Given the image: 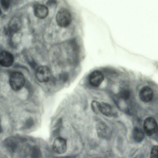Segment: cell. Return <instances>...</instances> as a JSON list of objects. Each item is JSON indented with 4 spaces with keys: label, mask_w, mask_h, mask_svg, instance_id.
<instances>
[{
    "label": "cell",
    "mask_w": 158,
    "mask_h": 158,
    "mask_svg": "<svg viewBox=\"0 0 158 158\" xmlns=\"http://www.w3.org/2000/svg\"><path fill=\"white\" fill-rule=\"evenodd\" d=\"M19 141L18 139L15 138H7L5 141V145L9 150L14 152L19 146Z\"/></svg>",
    "instance_id": "11"
},
{
    "label": "cell",
    "mask_w": 158,
    "mask_h": 158,
    "mask_svg": "<svg viewBox=\"0 0 158 158\" xmlns=\"http://www.w3.org/2000/svg\"><path fill=\"white\" fill-rule=\"evenodd\" d=\"M52 148L54 151L58 154L64 153L66 150L67 144L65 140L61 137H58L54 140Z\"/></svg>",
    "instance_id": "6"
},
{
    "label": "cell",
    "mask_w": 158,
    "mask_h": 158,
    "mask_svg": "<svg viewBox=\"0 0 158 158\" xmlns=\"http://www.w3.org/2000/svg\"><path fill=\"white\" fill-rule=\"evenodd\" d=\"M14 60L13 55L10 53L3 51L0 53V65L4 67H8L11 66Z\"/></svg>",
    "instance_id": "8"
},
{
    "label": "cell",
    "mask_w": 158,
    "mask_h": 158,
    "mask_svg": "<svg viewBox=\"0 0 158 158\" xmlns=\"http://www.w3.org/2000/svg\"><path fill=\"white\" fill-rule=\"evenodd\" d=\"M50 69L45 66L39 67L35 72V77L37 80L41 83H45L49 81L51 77Z\"/></svg>",
    "instance_id": "3"
},
{
    "label": "cell",
    "mask_w": 158,
    "mask_h": 158,
    "mask_svg": "<svg viewBox=\"0 0 158 158\" xmlns=\"http://www.w3.org/2000/svg\"><path fill=\"white\" fill-rule=\"evenodd\" d=\"M25 79L23 75L19 72H15L10 76L9 83L11 88L15 91L20 90L24 86Z\"/></svg>",
    "instance_id": "1"
},
{
    "label": "cell",
    "mask_w": 158,
    "mask_h": 158,
    "mask_svg": "<svg viewBox=\"0 0 158 158\" xmlns=\"http://www.w3.org/2000/svg\"><path fill=\"white\" fill-rule=\"evenodd\" d=\"M139 96L141 101L143 102L148 103L152 99L153 92L150 87L145 86L140 90Z\"/></svg>",
    "instance_id": "7"
},
{
    "label": "cell",
    "mask_w": 158,
    "mask_h": 158,
    "mask_svg": "<svg viewBox=\"0 0 158 158\" xmlns=\"http://www.w3.org/2000/svg\"><path fill=\"white\" fill-rule=\"evenodd\" d=\"M56 20L59 26L62 27H66L69 25L71 22V15L67 10L61 9L56 15Z\"/></svg>",
    "instance_id": "2"
},
{
    "label": "cell",
    "mask_w": 158,
    "mask_h": 158,
    "mask_svg": "<svg viewBox=\"0 0 158 158\" xmlns=\"http://www.w3.org/2000/svg\"><path fill=\"white\" fill-rule=\"evenodd\" d=\"M1 6L5 10H7L10 5V1L8 0H2L0 1Z\"/></svg>",
    "instance_id": "18"
},
{
    "label": "cell",
    "mask_w": 158,
    "mask_h": 158,
    "mask_svg": "<svg viewBox=\"0 0 158 158\" xmlns=\"http://www.w3.org/2000/svg\"><path fill=\"white\" fill-rule=\"evenodd\" d=\"M20 26V20L16 18H13L10 23L8 27L9 31L10 32H16L19 30Z\"/></svg>",
    "instance_id": "12"
},
{
    "label": "cell",
    "mask_w": 158,
    "mask_h": 158,
    "mask_svg": "<svg viewBox=\"0 0 158 158\" xmlns=\"http://www.w3.org/2000/svg\"><path fill=\"white\" fill-rule=\"evenodd\" d=\"M130 94L129 90L126 89H122L119 93V95L120 97L124 99H127L130 97Z\"/></svg>",
    "instance_id": "15"
},
{
    "label": "cell",
    "mask_w": 158,
    "mask_h": 158,
    "mask_svg": "<svg viewBox=\"0 0 158 158\" xmlns=\"http://www.w3.org/2000/svg\"><path fill=\"white\" fill-rule=\"evenodd\" d=\"M158 146L157 145L154 146L151 150L150 158H158Z\"/></svg>",
    "instance_id": "16"
},
{
    "label": "cell",
    "mask_w": 158,
    "mask_h": 158,
    "mask_svg": "<svg viewBox=\"0 0 158 158\" xmlns=\"http://www.w3.org/2000/svg\"><path fill=\"white\" fill-rule=\"evenodd\" d=\"M1 13H2V11H1V10L0 9V15H1Z\"/></svg>",
    "instance_id": "20"
},
{
    "label": "cell",
    "mask_w": 158,
    "mask_h": 158,
    "mask_svg": "<svg viewBox=\"0 0 158 158\" xmlns=\"http://www.w3.org/2000/svg\"><path fill=\"white\" fill-rule=\"evenodd\" d=\"M104 79L103 73L100 71L96 70L91 72L88 77V81L92 86L97 87L100 86Z\"/></svg>",
    "instance_id": "5"
},
{
    "label": "cell",
    "mask_w": 158,
    "mask_h": 158,
    "mask_svg": "<svg viewBox=\"0 0 158 158\" xmlns=\"http://www.w3.org/2000/svg\"><path fill=\"white\" fill-rule=\"evenodd\" d=\"M100 103L96 101H93L91 103V107L93 111L96 114L100 113Z\"/></svg>",
    "instance_id": "14"
},
{
    "label": "cell",
    "mask_w": 158,
    "mask_h": 158,
    "mask_svg": "<svg viewBox=\"0 0 158 158\" xmlns=\"http://www.w3.org/2000/svg\"><path fill=\"white\" fill-rule=\"evenodd\" d=\"M157 128V122L154 118L148 117L144 119L143 128L145 132L148 135H152L156 133Z\"/></svg>",
    "instance_id": "4"
},
{
    "label": "cell",
    "mask_w": 158,
    "mask_h": 158,
    "mask_svg": "<svg viewBox=\"0 0 158 158\" xmlns=\"http://www.w3.org/2000/svg\"><path fill=\"white\" fill-rule=\"evenodd\" d=\"M48 9L45 6L41 4L37 5L34 7L35 15L39 19L46 18L48 14Z\"/></svg>",
    "instance_id": "9"
},
{
    "label": "cell",
    "mask_w": 158,
    "mask_h": 158,
    "mask_svg": "<svg viewBox=\"0 0 158 158\" xmlns=\"http://www.w3.org/2000/svg\"><path fill=\"white\" fill-rule=\"evenodd\" d=\"M2 131V128L0 122V133Z\"/></svg>",
    "instance_id": "19"
},
{
    "label": "cell",
    "mask_w": 158,
    "mask_h": 158,
    "mask_svg": "<svg viewBox=\"0 0 158 158\" xmlns=\"http://www.w3.org/2000/svg\"><path fill=\"white\" fill-rule=\"evenodd\" d=\"M100 113L108 117L112 116L114 114V110L110 104L104 102L100 103Z\"/></svg>",
    "instance_id": "10"
},
{
    "label": "cell",
    "mask_w": 158,
    "mask_h": 158,
    "mask_svg": "<svg viewBox=\"0 0 158 158\" xmlns=\"http://www.w3.org/2000/svg\"><path fill=\"white\" fill-rule=\"evenodd\" d=\"M39 155V150L35 147L32 148L31 150V156L32 158H38Z\"/></svg>",
    "instance_id": "17"
},
{
    "label": "cell",
    "mask_w": 158,
    "mask_h": 158,
    "mask_svg": "<svg viewBox=\"0 0 158 158\" xmlns=\"http://www.w3.org/2000/svg\"><path fill=\"white\" fill-rule=\"evenodd\" d=\"M132 134L133 139L136 142H139L143 139L144 133L142 129L139 127L134 128Z\"/></svg>",
    "instance_id": "13"
}]
</instances>
